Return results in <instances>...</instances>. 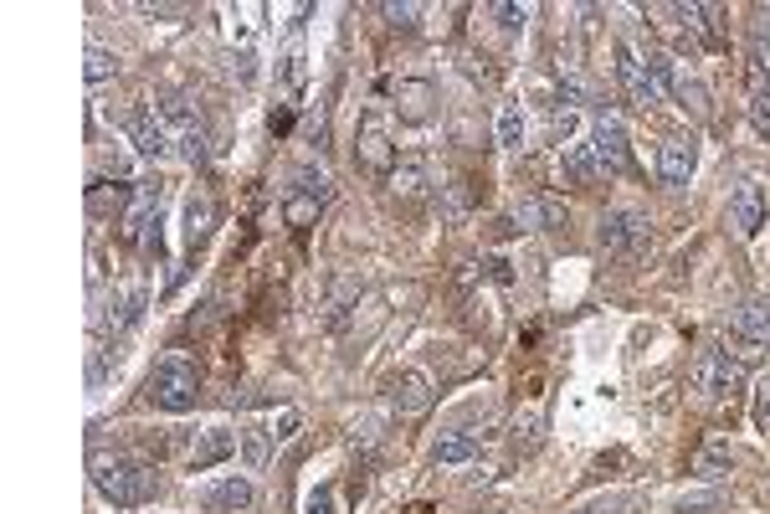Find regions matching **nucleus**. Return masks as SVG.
I'll use <instances>...</instances> for the list:
<instances>
[{
  "mask_svg": "<svg viewBox=\"0 0 770 514\" xmlns=\"http://www.w3.org/2000/svg\"><path fill=\"white\" fill-rule=\"evenodd\" d=\"M88 474H93V489H98L114 510H139V504H150V499L160 494V474H154L150 463H135L129 453L98 447V453L88 458Z\"/></svg>",
  "mask_w": 770,
  "mask_h": 514,
  "instance_id": "obj_1",
  "label": "nucleus"
},
{
  "mask_svg": "<svg viewBox=\"0 0 770 514\" xmlns=\"http://www.w3.org/2000/svg\"><path fill=\"white\" fill-rule=\"evenodd\" d=\"M144 396H150V407L160 411H190L196 401H201V371H196V360L185 355V350H170V355H160V365L150 371V386H144Z\"/></svg>",
  "mask_w": 770,
  "mask_h": 514,
  "instance_id": "obj_2",
  "label": "nucleus"
},
{
  "mask_svg": "<svg viewBox=\"0 0 770 514\" xmlns=\"http://www.w3.org/2000/svg\"><path fill=\"white\" fill-rule=\"evenodd\" d=\"M688 381H693V392H699V396L720 401V396H735L739 386H745V365H739L730 350H714V344H709V350H699Z\"/></svg>",
  "mask_w": 770,
  "mask_h": 514,
  "instance_id": "obj_3",
  "label": "nucleus"
},
{
  "mask_svg": "<svg viewBox=\"0 0 770 514\" xmlns=\"http://www.w3.org/2000/svg\"><path fill=\"white\" fill-rule=\"evenodd\" d=\"M602 247L611 257H642L648 247H653V222H648L642 211L617 206V211H606L602 217Z\"/></svg>",
  "mask_w": 770,
  "mask_h": 514,
  "instance_id": "obj_4",
  "label": "nucleus"
},
{
  "mask_svg": "<svg viewBox=\"0 0 770 514\" xmlns=\"http://www.w3.org/2000/svg\"><path fill=\"white\" fill-rule=\"evenodd\" d=\"M354 165L365 175H396V144H390V129H385L381 114H365L354 129Z\"/></svg>",
  "mask_w": 770,
  "mask_h": 514,
  "instance_id": "obj_5",
  "label": "nucleus"
},
{
  "mask_svg": "<svg viewBox=\"0 0 770 514\" xmlns=\"http://www.w3.org/2000/svg\"><path fill=\"white\" fill-rule=\"evenodd\" d=\"M160 114H165L170 135H175V154H185V160H196V165H201L206 154H211V135H206L201 114H196L185 98H165V103H160Z\"/></svg>",
  "mask_w": 770,
  "mask_h": 514,
  "instance_id": "obj_6",
  "label": "nucleus"
},
{
  "mask_svg": "<svg viewBox=\"0 0 770 514\" xmlns=\"http://www.w3.org/2000/svg\"><path fill=\"white\" fill-rule=\"evenodd\" d=\"M436 401L432 381L421 376V371H401V376L385 386V407H390V417H401V422H417V417H427Z\"/></svg>",
  "mask_w": 770,
  "mask_h": 514,
  "instance_id": "obj_7",
  "label": "nucleus"
},
{
  "mask_svg": "<svg viewBox=\"0 0 770 514\" xmlns=\"http://www.w3.org/2000/svg\"><path fill=\"white\" fill-rule=\"evenodd\" d=\"M617 78H621V93H627L632 108H653V103H663L653 72H648V57H642L637 47H627V42H617Z\"/></svg>",
  "mask_w": 770,
  "mask_h": 514,
  "instance_id": "obj_8",
  "label": "nucleus"
},
{
  "mask_svg": "<svg viewBox=\"0 0 770 514\" xmlns=\"http://www.w3.org/2000/svg\"><path fill=\"white\" fill-rule=\"evenodd\" d=\"M693 165H699V139L693 135L663 139V150H657V175H663V186H688Z\"/></svg>",
  "mask_w": 770,
  "mask_h": 514,
  "instance_id": "obj_9",
  "label": "nucleus"
},
{
  "mask_svg": "<svg viewBox=\"0 0 770 514\" xmlns=\"http://www.w3.org/2000/svg\"><path fill=\"white\" fill-rule=\"evenodd\" d=\"M591 150H596V160H602L606 175H617L632 165V150H627V129H621V119H596V129H591Z\"/></svg>",
  "mask_w": 770,
  "mask_h": 514,
  "instance_id": "obj_10",
  "label": "nucleus"
},
{
  "mask_svg": "<svg viewBox=\"0 0 770 514\" xmlns=\"http://www.w3.org/2000/svg\"><path fill=\"white\" fill-rule=\"evenodd\" d=\"M139 314H144V289L139 283H124V289H114V299L103 304V314H98V335H124V329L135 325Z\"/></svg>",
  "mask_w": 770,
  "mask_h": 514,
  "instance_id": "obj_11",
  "label": "nucleus"
},
{
  "mask_svg": "<svg viewBox=\"0 0 770 514\" xmlns=\"http://www.w3.org/2000/svg\"><path fill=\"white\" fill-rule=\"evenodd\" d=\"M236 443H242V432L232 428H206L196 443H190V453H185V463H190V474H206V468H217V463H226L236 453Z\"/></svg>",
  "mask_w": 770,
  "mask_h": 514,
  "instance_id": "obj_12",
  "label": "nucleus"
},
{
  "mask_svg": "<svg viewBox=\"0 0 770 514\" xmlns=\"http://www.w3.org/2000/svg\"><path fill=\"white\" fill-rule=\"evenodd\" d=\"M520 222L535 226V232H565L570 226V206L550 190H535V196H524L520 201Z\"/></svg>",
  "mask_w": 770,
  "mask_h": 514,
  "instance_id": "obj_13",
  "label": "nucleus"
},
{
  "mask_svg": "<svg viewBox=\"0 0 770 514\" xmlns=\"http://www.w3.org/2000/svg\"><path fill=\"white\" fill-rule=\"evenodd\" d=\"M730 226H735L739 237H755V232L766 226V190L755 186V180H745V186L735 190V201H730Z\"/></svg>",
  "mask_w": 770,
  "mask_h": 514,
  "instance_id": "obj_14",
  "label": "nucleus"
},
{
  "mask_svg": "<svg viewBox=\"0 0 770 514\" xmlns=\"http://www.w3.org/2000/svg\"><path fill=\"white\" fill-rule=\"evenodd\" d=\"M135 150L144 154V160H165V154H175V135H170V124H165L160 108L135 124Z\"/></svg>",
  "mask_w": 770,
  "mask_h": 514,
  "instance_id": "obj_15",
  "label": "nucleus"
},
{
  "mask_svg": "<svg viewBox=\"0 0 770 514\" xmlns=\"http://www.w3.org/2000/svg\"><path fill=\"white\" fill-rule=\"evenodd\" d=\"M211 226H217V206H211V196H206V190H190V196H185V247H190V253L206 247Z\"/></svg>",
  "mask_w": 770,
  "mask_h": 514,
  "instance_id": "obj_16",
  "label": "nucleus"
},
{
  "mask_svg": "<svg viewBox=\"0 0 770 514\" xmlns=\"http://www.w3.org/2000/svg\"><path fill=\"white\" fill-rule=\"evenodd\" d=\"M478 432H468V428H447V432H436V443H432V458L442 463V468H457V463H468L472 453H478Z\"/></svg>",
  "mask_w": 770,
  "mask_h": 514,
  "instance_id": "obj_17",
  "label": "nucleus"
},
{
  "mask_svg": "<svg viewBox=\"0 0 770 514\" xmlns=\"http://www.w3.org/2000/svg\"><path fill=\"white\" fill-rule=\"evenodd\" d=\"M201 504H206L211 514H226V510L236 514V510H247V504H252V483H247V479H236V474H232V479L211 483V489L201 494Z\"/></svg>",
  "mask_w": 770,
  "mask_h": 514,
  "instance_id": "obj_18",
  "label": "nucleus"
},
{
  "mask_svg": "<svg viewBox=\"0 0 770 514\" xmlns=\"http://www.w3.org/2000/svg\"><path fill=\"white\" fill-rule=\"evenodd\" d=\"M396 114H401L406 124H427V119H432V83L406 78V83L396 87Z\"/></svg>",
  "mask_w": 770,
  "mask_h": 514,
  "instance_id": "obj_19",
  "label": "nucleus"
},
{
  "mask_svg": "<svg viewBox=\"0 0 770 514\" xmlns=\"http://www.w3.org/2000/svg\"><path fill=\"white\" fill-rule=\"evenodd\" d=\"M673 16H684V32H693L703 47H720V5H673Z\"/></svg>",
  "mask_w": 770,
  "mask_h": 514,
  "instance_id": "obj_20",
  "label": "nucleus"
},
{
  "mask_svg": "<svg viewBox=\"0 0 770 514\" xmlns=\"http://www.w3.org/2000/svg\"><path fill=\"white\" fill-rule=\"evenodd\" d=\"M436 211H442V222L447 226H463L472 211V196L463 180H447V186H436Z\"/></svg>",
  "mask_w": 770,
  "mask_h": 514,
  "instance_id": "obj_21",
  "label": "nucleus"
},
{
  "mask_svg": "<svg viewBox=\"0 0 770 514\" xmlns=\"http://www.w3.org/2000/svg\"><path fill=\"white\" fill-rule=\"evenodd\" d=\"M390 190H396L401 201H417L421 190H427V160H421V154H406L401 165H396V175H390Z\"/></svg>",
  "mask_w": 770,
  "mask_h": 514,
  "instance_id": "obj_22",
  "label": "nucleus"
},
{
  "mask_svg": "<svg viewBox=\"0 0 770 514\" xmlns=\"http://www.w3.org/2000/svg\"><path fill=\"white\" fill-rule=\"evenodd\" d=\"M602 171V160H596V150L591 144H575V150H565V186H591Z\"/></svg>",
  "mask_w": 770,
  "mask_h": 514,
  "instance_id": "obj_23",
  "label": "nucleus"
},
{
  "mask_svg": "<svg viewBox=\"0 0 770 514\" xmlns=\"http://www.w3.org/2000/svg\"><path fill=\"white\" fill-rule=\"evenodd\" d=\"M693 474H699V479H730V474H735V453L720 443L699 447V453H693Z\"/></svg>",
  "mask_w": 770,
  "mask_h": 514,
  "instance_id": "obj_24",
  "label": "nucleus"
},
{
  "mask_svg": "<svg viewBox=\"0 0 770 514\" xmlns=\"http://www.w3.org/2000/svg\"><path fill=\"white\" fill-rule=\"evenodd\" d=\"M293 196H308V201H329L335 196V180H329V171H318V165H299L293 171Z\"/></svg>",
  "mask_w": 770,
  "mask_h": 514,
  "instance_id": "obj_25",
  "label": "nucleus"
},
{
  "mask_svg": "<svg viewBox=\"0 0 770 514\" xmlns=\"http://www.w3.org/2000/svg\"><path fill=\"white\" fill-rule=\"evenodd\" d=\"M730 329H739V335H755V340L770 344V299H750V304L735 314V325H730Z\"/></svg>",
  "mask_w": 770,
  "mask_h": 514,
  "instance_id": "obj_26",
  "label": "nucleus"
},
{
  "mask_svg": "<svg viewBox=\"0 0 770 514\" xmlns=\"http://www.w3.org/2000/svg\"><path fill=\"white\" fill-rule=\"evenodd\" d=\"M770 83V26L760 21L750 36V93L755 87H766Z\"/></svg>",
  "mask_w": 770,
  "mask_h": 514,
  "instance_id": "obj_27",
  "label": "nucleus"
},
{
  "mask_svg": "<svg viewBox=\"0 0 770 514\" xmlns=\"http://www.w3.org/2000/svg\"><path fill=\"white\" fill-rule=\"evenodd\" d=\"M272 443H278V437H272V428H257V422H252V428H242V458H247L252 474H257V468L268 463Z\"/></svg>",
  "mask_w": 770,
  "mask_h": 514,
  "instance_id": "obj_28",
  "label": "nucleus"
},
{
  "mask_svg": "<svg viewBox=\"0 0 770 514\" xmlns=\"http://www.w3.org/2000/svg\"><path fill=\"white\" fill-rule=\"evenodd\" d=\"M360 289H365L360 278H339L335 293H329V304H324V325H339V319L350 314V304L360 299Z\"/></svg>",
  "mask_w": 770,
  "mask_h": 514,
  "instance_id": "obj_29",
  "label": "nucleus"
},
{
  "mask_svg": "<svg viewBox=\"0 0 770 514\" xmlns=\"http://www.w3.org/2000/svg\"><path fill=\"white\" fill-rule=\"evenodd\" d=\"M524 129H529V124H524V108H520V103H503V108H499V144H503V150H520Z\"/></svg>",
  "mask_w": 770,
  "mask_h": 514,
  "instance_id": "obj_30",
  "label": "nucleus"
},
{
  "mask_svg": "<svg viewBox=\"0 0 770 514\" xmlns=\"http://www.w3.org/2000/svg\"><path fill=\"white\" fill-rule=\"evenodd\" d=\"M668 98H678L688 114H709V93H703V83L699 78H688V72H678V83H673Z\"/></svg>",
  "mask_w": 770,
  "mask_h": 514,
  "instance_id": "obj_31",
  "label": "nucleus"
},
{
  "mask_svg": "<svg viewBox=\"0 0 770 514\" xmlns=\"http://www.w3.org/2000/svg\"><path fill=\"white\" fill-rule=\"evenodd\" d=\"M766 350H770L766 340H755V335H739V329H730V355H735L745 371H750V365H760V360H766Z\"/></svg>",
  "mask_w": 770,
  "mask_h": 514,
  "instance_id": "obj_32",
  "label": "nucleus"
},
{
  "mask_svg": "<svg viewBox=\"0 0 770 514\" xmlns=\"http://www.w3.org/2000/svg\"><path fill=\"white\" fill-rule=\"evenodd\" d=\"M83 72H88V83L98 87V83H108V78L118 72V57L108 47H88V68Z\"/></svg>",
  "mask_w": 770,
  "mask_h": 514,
  "instance_id": "obj_33",
  "label": "nucleus"
},
{
  "mask_svg": "<svg viewBox=\"0 0 770 514\" xmlns=\"http://www.w3.org/2000/svg\"><path fill=\"white\" fill-rule=\"evenodd\" d=\"M750 124L770 139V83H766V87H755V93H750Z\"/></svg>",
  "mask_w": 770,
  "mask_h": 514,
  "instance_id": "obj_34",
  "label": "nucleus"
},
{
  "mask_svg": "<svg viewBox=\"0 0 770 514\" xmlns=\"http://www.w3.org/2000/svg\"><path fill=\"white\" fill-rule=\"evenodd\" d=\"M314 217H318V201H308V196H293V190H288V222L303 232Z\"/></svg>",
  "mask_w": 770,
  "mask_h": 514,
  "instance_id": "obj_35",
  "label": "nucleus"
},
{
  "mask_svg": "<svg viewBox=\"0 0 770 514\" xmlns=\"http://www.w3.org/2000/svg\"><path fill=\"white\" fill-rule=\"evenodd\" d=\"M381 16L390 21V26L411 32V26H417V16H421V5H411V0H406V5H396V0H390V5H381Z\"/></svg>",
  "mask_w": 770,
  "mask_h": 514,
  "instance_id": "obj_36",
  "label": "nucleus"
},
{
  "mask_svg": "<svg viewBox=\"0 0 770 514\" xmlns=\"http://www.w3.org/2000/svg\"><path fill=\"white\" fill-rule=\"evenodd\" d=\"M488 16H499L503 32H520L524 21H529V5H488Z\"/></svg>",
  "mask_w": 770,
  "mask_h": 514,
  "instance_id": "obj_37",
  "label": "nucleus"
},
{
  "mask_svg": "<svg viewBox=\"0 0 770 514\" xmlns=\"http://www.w3.org/2000/svg\"><path fill=\"white\" fill-rule=\"evenodd\" d=\"M755 428L770 432V376L760 381V392H755Z\"/></svg>",
  "mask_w": 770,
  "mask_h": 514,
  "instance_id": "obj_38",
  "label": "nucleus"
},
{
  "mask_svg": "<svg viewBox=\"0 0 770 514\" xmlns=\"http://www.w3.org/2000/svg\"><path fill=\"white\" fill-rule=\"evenodd\" d=\"M303 514H335V489H314L308 494V510Z\"/></svg>",
  "mask_w": 770,
  "mask_h": 514,
  "instance_id": "obj_39",
  "label": "nucleus"
},
{
  "mask_svg": "<svg viewBox=\"0 0 770 514\" xmlns=\"http://www.w3.org/2000/svg\"><path fill=\"white\" fill-rule=\"evenodd\" d=\"M139 11H144V16H160V21H175V16H185L190 5H154V0H144Z\"/></svg>",
  "mask_w": 770,
  "mask_h": 514,
  "instance_id": "obj_40",
  "label": "nucleus"
},
{
  "mask_svg": "<svg viewBox=\"0 0 770 514\" xmlns=\"http://www.w3.org/2000/svg\"><path fill=\"white\" fill-rule=\"evenodd\" d=\"M293 432H299V411L288 407L283 417H278V428H272V437H278V443H288V437H293Z\"/></svg>",
  "mask_w": 770,
  "mask_h": 514,
  "instance_id": "obj_41",
  "label": "nucleus"
},
{
  "mask_svg": "<svg viewBox=\"0 0 770 514\" xmlns=\"http://www.w3.org/2000/svg\"><path fill=\"white\" fill-rule=\"evenodd\" d=\"M581 514H606V510H581Z\"/></svg>",
  "mask_w": 770,
  "mask_h": 514,
  "instance_id": "obj_42",
  "label": "nucleus"
}]
</instances>
